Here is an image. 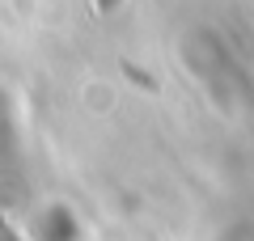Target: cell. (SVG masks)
<instances>
[{"instance_id": "obj_1", "label": "cell", "mask_w": 254, "mask_h": 241, "mask_svg": "<svg viewBox=\"0 0 254 241\" xmlns=\"http://www.w3.org/2000/svg\"><path fill=\"white\" fill-rule=\"evenodd\" d=\"M13 170V123H9V98L0 93V182Z\"/></svg>"}]
</instances>
